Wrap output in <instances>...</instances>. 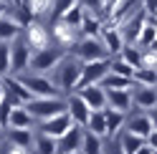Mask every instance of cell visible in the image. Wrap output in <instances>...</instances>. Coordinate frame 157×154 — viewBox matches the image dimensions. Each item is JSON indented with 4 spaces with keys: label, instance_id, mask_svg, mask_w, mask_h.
Returning <instances> with one entry per match:
<instances>
[{
    "label": "cell",
    "instance_id": "d6a6232c",
    "mask_svg": "<svg viewBox=\"0 0 157 154\" xmlns=\"http://www.w3.org/2000/svg\"><path fill=\"white\" fill-rule=\"evenodd\" d=\"M155 81H157V73H155V71L137 68V71L132 73V83L142 86V89H155Z\"/></svg>",
    "mask_w": 157,
    "mask_h": 154
},
{
    "label": "cell",
    "instance_id": "8d00e7d4",
    "mask_svg": "<svg viewBox=\"0 0 157 154\" xmlns=\"http://www.w3.org/2000/svg\"><path fill=\"white\" fill-rule=\"evenodd\" d=\"M10 73V46L8 43H0V79Z\"/></svg>",
    "mask_w": 157,
    "mask_h": 154
},
{
    "label": "cell",
    "instance_id": "83f0119b",
    "mask_svg": "<svg viewBox=\"0 0 157 154\" xmlns=\"http://www.w3.org/2000/svg\"><path fill=\"white\" fill-rule=\"evenodd\" d=\"M144 139L142 137H134V134H129V131H124L122 137H119V141H117V147L122 149V154H134L137 149H142L144 147Z\"/></svg>",
    "mask_w": 157,
    "mask_h": 154
},
{
    "label": "cell",
    "instance_id": "8992f818",
    "mask_svg": "<svg viewBox=\"0 0 157 154\" xmlns=\"http://www.w3.org/2000/svg\"><path fill=\"white\" fill-rule=\"evenodd\" d=\"M8 46H10V73H23L28 68V63H31V56H33L28 43H25V38L18 35Z\"/></svg>",
    "mask_w": 157,
    "mask_h": 154
},
{
    "label": "cell",
    "instance_id": "e0dca14e",
    "mask_svg": "<svg viewBox=\"0 0 157 154\" xmlns=\"http://www.w3.org/2000/svg\"><path fill=\"white\" fill-rule=\"evenodd\" d=\"M147 20H150V15H147L142 8H140V10H137V13L129 18V20L124 23V31H119V33H122V38H124V43H127V46H132V43H134V38L140 35V31L144 28Z\"/></svg>",
    "mask_w": 157,
    "mask_h": 154
},
{
    "label": "cell",
    "instance_id": "277c9868",
    "mask_svg": "<svg viewBox=\"0 0 157 154\" xmlns=\"http://www.w3.org/2000/svg\"><path fill=\"white\" fill-rule=\"evenodd\" d=\"M68 51H74V56H76V58H81L84 63L109 58V53L104 51V46H101L99 38H78V41L68 48Z\"/></svg>",
    "mask_w": 157,
    "mask_h": 154
},
{
    "label": "cell",
    "instance_id": "484cf974",
    "mask_svg": "<svg viewBox=\"0 0 157 154\" xmlns=\"http://www.w3.org/2000/svg\"><path fill=\"white\" fill-rule=\"evenodd\" d=\"M28 152L31 154H56V139L43 137V134H33V144Z\"/></svg>",
    "mask_w": 157,
    "mask_h": 154
},
{
    "label": "cell",
    "instance_id": "30bf717a",
    "mask_svg": "<svg viewBox=\"0 0 157 154\" xmlns=\"http://www.w3.org/2000/svg\"><path fill=\"white\" fill-rule=\"evenodd\" d=\"M23 38H25V43L31 51H43V48L51 46V35H48V28H43L38 20H33L28 28H23Z\"/></svg>",
    "mask_w": 157,
    "mask_h": 154
},
{
    "label": "cell",
    "instance_id": "f1b7e54d",
    "mask_svg": "<svg viewBox=\"0 0 157 154\" xmlns=\"http://www.w3.org/2000/svg\"><path fill=\"white\" fill-rule=\"evenodd\" d=\"M78 154H104V144L99 137H94L91 131L84 129V137H81V149Z\"/></svg>",
    "mask_w": 157,
    "mask_h": 154
},
{
    "label": "cell",
    "instance_id": "7a4b0ae2",
    "mask_svg": "<svg viewBox=\"0 0 157 154\" xmlns=\"http://www.w3.org/2000/svg\"><path fill=\"white\" fill-rule=\"evenodd\" d=\"M23 109L31 114L33 121H46V119L58 116V114H66V101L63 99H31L28 104H23Z\"/></svg>",
    "mask_w": 157,
    "mask_h": 154
},
{
    "label": "cell",
    "instance_id": "836d02e7",
    "mask_svg": "<svg viewBox=\"0 0 157 154\" xmlns=\"http://www.w3.org/2000/svg\"><path fill=\"white\" fill-rule=\"evenodd\" d=\"M76 5H81V0H53V3H51V8H53L51 18H53V20H61V18L71 10V8H76Z\"/></svg>",
    "mask_w": 157,
    "mask_h": 154
},
{
    "label": "cell",
    "instance_id": "4dcf8cb0",
    "mask_svg": "<svg viewBox=\"0 0 157 154\" xmlns=\"http://www.w3.org/2000/svg\"><path fill=\"white\" fill-rule=\"evenodd\" d=\"M99 86H101L104 91H129L132 81L129 79H122V76H114V73H106Z\"/></svg>",
    "mask_w": 157,
    "mask_h": 154
},
{
    "label": "cell",
    "instance_id": "7bdbcfd3",
    "mask_svg": "<svg viewBox=\"0 0 157 154\" xmlns=\"http://www.w3.org/2000/svg\"><path fill=\"white\" fill-rule=\"evenodd\" d=\"M5 154H31L28 149H21V147H10V144H8L5 147Z\"/></svg>",
    "mask_w": 157,
    "mask_h": 154
},
{
    "label": "cell",
    "instance_id": "ba28073f",
    "mask_svg": "<svg viewBox=\"0 0 157 154\" xmlns=\"http://www.w3.org/2000/svg\"><path fill=\"white\" fill-rule=\"evenodd\" d=\"M71 127H74V124H71V119H68V114H58V116H53V119L38 121V134L51 137V139H58V137H63Z\"/></svg>",
    "mask_w": 157,
    "mask_h": 154
},
{
    "label": "cell",
    "instance_id": "d590c367",
    "mask_svg": "<svg viewBox=\"0 0 157 154\" xmlns=\"http://www.w3.org/2000/svg\"><path fill=\"white\" fill-rule=\"evenodd\" d=\"M51 3H53V0H28V10H31L33 20L41 18V15H46L48 8H51Z\"/></svg>",
    "mask_w": 157,
    "mask_h": 154
},
{
    "label": "cell",
    "instance_id": "cb8c5ba5",
    "mask_svg": "<svg viewBox=\"0 0 157 154\" xmlns=\"http://www.w3.org/2000/svg\"><path fill=\"white\" fill-rule=\"evenodd\" d=\"M132 104H134L137 109H142V111L155 109V104H157V94H155V89H142V86H137V91L132 94Z\"/></svg>",
    "mask_w": 157,
    "mask_h": 154
},
{
    "label": "cell",
    "instance_id": "60d3db41",
    "mask_svg": "<svg viewBox=\"0 0 157 154\" xmlns=\"http://www.w3.org/2000/svg\"><path fill=\"white\" fill-rule=\"evenodd\" d=\"M142 10L150 15V18H155V13H157V0H142Z\"/></svg>",
    "mask_w": 157,
    "mask_h": 154
},
{
    "label": "cell",
    "instance_id": "ac0fdd59",
    "mask_svg": "<svg viewBox=\"0 0 157 154\" xmlns=\"http://www.w3.org/2000/svg\"><path fill=\"white\" fill-rule=\"evenodd\" d=\"M137 3H140V0H117V5L112 8V13L106 15V18H109V25H112V28L124 25V23L132 18L134 5H137Z\"/></svg>",
    "mask_w": 157,
    "mask_h": 154
},
{
    "label": "cell",
    "instance_id": "ffe728a7",
    "mask_svg": "<svg viewBox=\"0 0 157 154\" xmlns=\"http://www.w3.org/2000/svg\"><path fill=\"white\" fill-rule=\"evenodd\" d=\"M101 28H104V23H101V18H99V15H94V13H89V10H84L81 25H78V33H81V38H99Z\"/></svg>",
    "mask_w": 157,
    "mask_h": 154
},
{
    "label": "cell",
    "instance_id": "f35d334b",
    "mask_svg": "<svg viewBox=\"0 0 157 154\" xmlns=\"http://www.w3.org/2000/svg\"><path fill=\"white\" fill-rule=\"evenodd\" d=\"M155 66H157V51H155V48H147V51H142V63H140V68H144V71H155Z\"/></svg>",
    "mask_w": 157,
    "mask_h": 154
},
{
    "label": "cell",
    "instance_id": "c3c4849f",
    "mask_svg": "<svg viewBox=\"0 0 157 154\" xmlns=\"http://www.w3.org/2000/svg\"><path fill=\"white\" fill-rule=\"evenodd\" d=\"M0 154H5V147H3V144H0Z\"/></svg>",
    "mask_w": 157,
    "mask_h": 154
},
{
    "label": "cell",
    "instance_id": "603a6c76",
    "mask_svg": "<svg viewBox=\"0 0 157 154\" xmlns=\"http://www.w3.org/2000/svg\"><path fill=\"white\" fill-rule=\"evenodd\" d=\"M33 124H36V121L31 119V114H28L23 106H13L5 127H8V129H33Z\"/></svg>",
    "mask_w": 157,
    "mask_h": 154
},
{
    "label": "cell",
    "instance_id": "4fadbf2b",
    "mask_svg": "<svg viewBox=\"0 0 157 154\" xmlns=\"http://www.w3.org/2000/svg\"><path fill=\"white\" fill-rule=\"evenodd\" d=\"M76 94L89 106V111H104L106 109V94L101 86H84V89H76Z\"/></svg>",
    "mask_w": 157,
    "mask_h": 154
},
{
    "label": "cell",
    "instance_id": "9c48e42d",
    "mask_svg": "<svg viewBox=\"0 0 157 154\" xmlns=\"http://www.w3.org/2000/svg\"><path fill=\"white\" fill-rule=\"evenodd\" d=\"M48 35H51L53 46H61V48H66V51L78 41V31H76V28H71V25H66L63 20H53Z\"/></svg>",
    "mask_w": 157,
    "mask_h": 154
},
{
    "label": "cell",
    "instance_id": "d6986e66",
    "mask_svg": "<svg viewBox=\"0 0 157 154\" xmlns=\"http://www.w3.org/2000/svg\"><path fill=\"white\" fill-rule=\"evenodd\" d=\"M106 94V109L127 114L132 109V91H104Z\"/></svg>",
    "mask_w": 157,
    "mask_h": 154
},
{
    "label": "cell",
    "instance_id": "7402d4cb",
    "mask_svg": "<svg viewBox=\"0 0 157 154\" xmlns=\"http://www.w3.org/2000/svg\"><path fill=\"white\" fill-rule=\"evenodd\" d=\"M3 137L8 139V144H10V147L31 149V144H33V129H8Z\"/></svg>",
    "mask_w": 157,
    "mask_h": 154
},
{
    "label": "cell",
    "instance_id": "ee69618b",
    "mask_svg": "<svg viewBox=\"0 0 157 154\" xmlns=\"http://www.w3.org/2000/svg\"><path fill=\"white\" fill-rule=\"evenodd\" d=\"M134 154H155V147H152V144H144V147H142V149H137Z\"/></svg>",
    "mask_w": 157,
    "mask_h": 154
},
{
    "label": "cell",
    "instance_id": "8fae6325",
    "mask_svg": "<svg viewBox=\"0 0 157 154\" xmlns=\"http://www.w3.org/2000/svg\"><path fill=\"white\" fill-rule=\"evenodd\" d=\"M81 137H84V129L71 127L63 137L56 139V154H78V149H81Z\"/></svg>",
    "mask_w": 157,
    "mask_h": 154
},
{
    "label": "cell",
    "instance_id": "f546056e",
    "mask_svg": "<svg viewBox=\"0 0 157 154\" xmlns=\"http://www.w3.org/2000/svg\"><path fill=\"white\" fill-rule=\"evenodd\" d=\"M86 131H91L94 137L104 139L106 137V124H104V111H91L89 114V121H86Z\"/></svg>",
    "mask_w": 157,
    "mask_h": 154
},
{
    "label": "cell",
    "instance_id": "7c38bea8",
    "mask_svg": "<svg viewBox=\"0 0 157 154\" xmlns=\"http://www.w3.org/2000/svg\"><path fill=\"white\" fill-rule=\"evenodd\" d=\"M66 114H68V119H71V124L74 127H86V121H89V106H86V104L78 99V94H71L66 99Z\"/></svg>",
    "mask_w": 157,
    "mask_h": 154
},
{
    "label": "cell",
    "instance_id": "44dd1931",
    "mask_svg": "<svg viewBox=\"0 0 157 154\" xmlns=\"http://www.w3.org/2000/svg\"><path fill=\"white\" fill-rule=\"evenodd\" d=\"M155 41H157V28H155V18L144 23V28L140 31V35L134 38V48H140V51H147V48H155Z\"/></svg>",
    "mask_w": 157,
    "mask_h": 154
},
{
    "label": "cell",
    "instance_id": "5b68a950",
    "mask_svg": "<svg viewBox=\"0 0 157 154\" xmlns=\"http://www.w3.org/2000/svg\"><path fill=\"white\" fill-rule=\"evenodd\" d=\"M109 61L112 58H104V61H91V63H81V76H78V89L84 86H99L101 79L109 73Z\"/></svg>",
    "mask_w": 157,
    "mask_h": 154
},
{
    "label": "cell",
    "instance_id": "b9f144b4",
    "mask_svg": "<svg viewBox=\"0 0 157 154\" xmlns=\"http://www.w3.org/2000/svg\"><path fill=\"white\" fill-rule=\"evenodd\" d=\"M81 8L84 10H101V0H81Z\"/></svg>",
    "mask_w": 157,
    "mask_h": 154
},
{
    "label": "cell",
    "instance_id": "681fc988",
    "mask_svg": "<svg viewBox=\"0 0 157 154\" xmlns=\"http://www.w3.org/2000/svg\"><path fill=\"white\" fill-rule=\"evenodd\" d=\"M3 96H5V94H3V89H0V101H3Z\"/></svg>",
    "mask_w": 157,
    "mask_h": 154
},
{
    "label": "cell",
    "instance_id": "816d5d0a",
    "mask_svg": "<svg viewBox=\"0 0 157 154\" xmlns=\"http://www.w3.org/2000/svg\"><path fill=\"white\" fill-rule=\"evenodd\" d=\"M0 3H8V0H0Z\"/></svg>",
    "mask_w": 157,
    "mask_h": 154
},
{
    "label": "cell",
    "instance_id": "7dc6e473",
    "mask_svg": "<svg viewBox=\"0 0 157 154\" xmlns=\"http://www.w3.org/2000/svg\"><path fill=\"white\" fill-rule=\"evenodd\" d=\"M3 134H5V129H3V127H0V139H3Z\"/></svg>",
    "mask_w": 157,
    "mask_h": 154
},
{
    "label": "cell",
    "instance_id": "6da1fadb",
    "mask_svg": "<svg viewBox=\"0 0 157 154\" xmlns=\"http://www.w3.org/2000/svg\"><path fill=\"white\" fill-rule=\"evenodd\" d=\"M68 58V51L66 48H61V46H48V48H43V51H36L33 56H31V68H36L38 71V76H43V73H48L51 68H56L58 63H63Z\"/></svg>",
    "mask_w": 157,
    "mask_h": 154
},
{
    "label": "cell",
    "instance_id": "1f68e13d",
    "mask_svg": "<svg viewBox=\"0 0 157 154\" xmlns=\"http://www.w3.org/2000/svg\"><path fill=\"white\" fill-rule=\"evenodd\" d=\"M119 58L137 71V68H140V63H142V51H140V48H134V46H127V43H124V48L119 51Z\"/></svg>",
    "mask_w": 157,
    "mask_h": 154
},
{
    "label": "cell",
    "instance_id": "ab89813d",
    "mask_svg": "<svg viewBox=\"0 0 157 154\" xmlns=\"http://www.w3.org/2000/svg\"><path fill=\"white\" fill-rule=\"evenodd\" d=\"M18 106V104L13 99H8V96H3V101H0V127L5 129V124H8V116H10V109Z\"/></svg>",
    "mask_w": 157,
    "mask_h": 154
},
{
    "label": "cell",
    "instance_id": "f6af8a7d",
    "mask_svg": "<svg viewBox=\"0 0 157 154\" xmlns=\"http://www.w3.org/2000/svg\"><path fill=\"white\" fill-rule=\"evenodd\" d=\"M8 8H10L8 3H0V18H5V15H8Z\"/></svg>",
    "mask_w": 157,
    "mask_h": 154
},
{
    "label": "cell",
    "instance_id": "3957f363",
    "mask_svg": "<svg viewBox=\"0 0 157 154\" xmlns=\"http://www.w3.org/2000/svg\"><path fill=\"white\" fill-rule=\"evenodd\" d=\"M18 81L23 83V89L33 96V99H61V91L56 89V86L46 79V76H15Z\"/></svg>",
    "mask_w": 157,
    "mask_h": 154
},
{
    "label": "cell",
    "instance_id": "5bb4252c",
    "mask_svg": "<svg viewBox=\"0 0 157 154\" xmlns=\"http://www.w3.org/2000/svg\"><path fill=\"white\" fill-rule=\"evenodd\" d=\"M124 127H127V131H129V134L142 137L144 141L150 139V137H155V121L147 116V114H134V116H129V119L124 121Z\"/></svg>",
    "mask_w": 157,
    "mask_h": 154
},
{
    "label": "cell",
    "instance_id": "bcb514c9",
    "mask_svg": "<svg viewBox=\"0 0 157 154\" xmlns=\"http://www.w3.org/2000/svg\"><path fill=\"white\" fill-rule=\"evenodd\" d=\"M112 154H122V149H119V147L114 144V147H112Z\"/></svg>",
    "mask_w": 157,
    "mask_h": 154
},
{
    "label": "cell",
    "instance_id": "9a60e30c",
    "mask_svg": "<svg viewBox=\"0 0 157 154\" xmlns=\"http://www.w3.org/2000/svg\"><path fill=\"white\" fill-rule=\"evenodd\" d=\"M3 94L8 96V99H13L18 106H23V104H28L33 99V96L23 89V83L18 81L15 76H5V79H3Z\"/></svg>",
    "mask_w": 157,
    "mask_h": 154
},
{
    "label": "cell",
    "instance_id": "2e32d148",
    "mask_svg": "<svg viewBox=\"0 0 157 154\" xmlns=\"http://www.w3.org/2000/svg\"><path fill=\"white\" fill-rule=\"evenodd\" d=\"M99 41H101V46H104V51L109 53V58L124 48V38H122V33H119V28H112V25H104V28H101Z\"/></svg>",
    "mask_w": 157,
    "mask_h": 154
},
{
    "label": "cell",
    "instance_id": "52a82bcc",
    "mask_svg": "<svg viewBox=\"0 0 157 154\" xmlns=\"http://www.w3.org/2000/svg\"><path fill=\"white\" fill-rule=\"evenodd\" d=\"M58 68V91H68L78 89V76H81V63H76L71 58H66L63 63L56 66Z\"/></svg>",
    "mask_w": 157,
    "mask_h": 154
},
{
    "label": "cell",
    "instance_id": "e575fe53",
    "mask_svg": "<svg viewBox=\"0 0 157 154\" xmlns=\"http://www.w3.org/2000/svg\"><path fill=\"white\" fill-rule=\"evenodd\" d=\"M109 73H114V76H122V79H129V81H132V73H134V68H132V66H127L122 58H112V61H109Z\"/></svg>",
    "mask_w": 157,
    "mask_h": 154
},
{
    "label": "cell",
    "instance_id": "f907efd6",
    "mask_svg": "<svg viewBox=\"0 0 157 154\" xmlns=\"http://www.w3.org/2000/svg\"><path fill=\"white\" fill-rule=\"evenodd\" d=\"M0 89H3V79H0Z\"/></svg>",
    "mask_w": 157,
    "mask_h": 154
},
{
    "label": "cell",
    "instance_id": "d4e9b609",
    "mask_svg": "<svg viewBox=\"0 0 157 154\" xmlns=\"http://www.w3.org/2000/svg\"><path fill=\"white\" fill-rule=\"evenodd\" d=\"M124 121H127V114H122V111H114V109H104L106 137H114V134H119V129L124 127Z\"/></svg>",
    "mask_w": 157,
    "mask_h": 154
},
{
    "label": "cell",
    "instance_id": "4316f807",
    "mask_svg": "<svg viewBox=\"0 0 157 154\" xmlns=\"http://www.w3.org/2000/svg\"><path fill=\"white\" fill-rule=\"evenodd\" d=\"M18 35H21V25H18L10 15L0 18V43H10Z\"/></svg>",
    "mask_w": 157,
    "mask_h": 154
},
{
    "label": "cell",
    "instance_id": "74e56055",
    "mask_svg": "<svg viewBox=\"0 0 157 154\" xmlns=\"http://www.w3.org/2000/svg\"><path fill=\"white\" fill-rule=\"evenodd\" d=\"M81 18H84V8L81 5H76V8H71V10H68L61 20L66 23V25H71V28H76L78 31V25H81Z\"/></svg>",
    "mask_w": 157,
    "mask_h": 154
}]
</instances>
